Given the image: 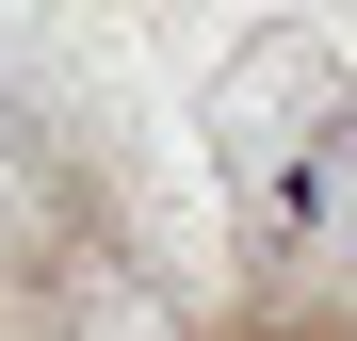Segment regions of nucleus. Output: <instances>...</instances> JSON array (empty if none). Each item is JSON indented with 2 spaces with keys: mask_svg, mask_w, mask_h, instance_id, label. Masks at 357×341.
Masks as SVG:
<instances>
[{
  "mask_svg": "<svg viewBox=\"0 0 357 341\" xmlns=\"http://www.w3.org/2000/svg\"><path fill=\"white\" fill-rule=\"evenodd\" d=\"M211 179L244 211V260H309L357 211V82L309 17H260L211 66Z\"/></svg>",
  "mask_w": 357,
  "mask_h": 341,
  "instance_id": "1",
  "label": "nucleus"
},
{
  "mask_svg": "<svg viewBox=\"0 0 357 341\" xmlns=\"http://www.w3.org/2000/svg\"><path fill=\"white\" fill-rule=\"evenodd\" d=\"M49 227H66V146H49V114H33V82L0 66V244H49Z\"/></svg>",
  "mask_w": 357,
  "mask_h": 341,
  "instance_id": "2",
  "label": "nucleus"
}]
</instances>
